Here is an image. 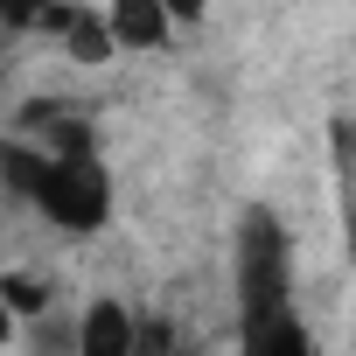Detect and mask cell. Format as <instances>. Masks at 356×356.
<instances>
[{
  "mask_svg": "<svg viewBox=\"0 0 356 356\" xmlns=\"http://www.w3.org/2000/svg\"><path fill=\"white\" fill-rule=\"evenodd\" d=\"M0 189L63 238H98L112 231V210H119L112 168L98 147H49L35 133H0Z\"/></svg>",
  "mask_w": 356,
  "mask_h": 356,
  "instance_id": "6da1fadb",
  "label": "cell"
},
{
  "mask_svg": "<svg viewBox=\"0 0 356 356\" xmlns=\"http://www.w3.org/2000/svg\"><path fill=\"white\" fill-rule=\"evenodd\" d=\"M286 293H293V238H286L280 210L252 203L238 217V300L259 321V314H280Z\"/></svg>",
  "mask_w": 356,
  "mask_h": 356,
  "instance_id": "7a4b0ae2",
  "label": "cell"
},
{
  "mask_svg": "<svg viewBox=\"0 0 356 356\" xmlns=\"http://www.w3.org/2000/svg\"><path fill=\"white\" fill-rule=\"evenodd\" d=\"M98 8H105V22H112L126 56H161L175 35H182V22L168 15V0H98Z\"/></svg>",
  "mask_w": 356,
  "mask_h": 356,
  "instance_id": "3957f363",
  "label": "cell"
},
{
  "mask_svg": "<svg viewBox=\"0 0 356 356\" xmlns=\"http://www.w3.org/2000/svg\"><path fill=\"white\" fill-rule=\"evenodd\" d=\"M56 49H63V63H77V70H105L112 56H126L119 35H112V22H105V8H91V0L70 8V22L56 29Z\"/></svg>",
  "mask_w": 356,
  "mask_h": 356,
  "instance_id": "277c9868",
  "label": "cell"
},
{
  "mask_svg": "<svg viewBox=\"0 0 356 356\" xmlns=\"http://www.w3.org/2000/svg\"><path fill=\"white\" fill-rule=\"evenodd\" d=\"M140 342V321L126 314V300H84L77 307V349L84 356H126Z\"/></svg>",
  "mask_w": 356,
  "mask_h": 356,
  "instance_id": "5b68a950",
  "label": "cell"
},
{
  "mask_svg": "<svg viewBox=\"0 0 356 356\" xmlns=\"http://www.w3.org/2000/svg\"><path fill=\"white\" fill-rule=\"evenodd\" d=\"M70 8H77V0H0V29H8L15 42L22 35H49L56 42V29L70 22Z\"/></svg>",
  "mask_w": 356,
  "mask_h": 356,
  "instance_id": "8992f818",
  "label": "cell"
},
{
  "mask_svg": "<svg viewBox=\"0 0 356 356\" xmlns=\"http://www.w3.org/2000/svg\"><path fill=\"white\" fill-rule=\"evenodd\" d=\"M0 293H8V307H15L22 321H42V314L56 307V280L35 273V266H8V273H0Z\"/></svg>",
  "mask_w": 356,
  "mask_h": 356,
  "instance_id": "52a82bcc",
  "label": "cell"
},
{
  "mask_svg": "<svg viewBox=\"0 0 356 356\" xmlns=\"http://www.w3.org/2000/svg\"><path fill=\"white\" fill-rule=\"evenodd\" d=\"M168 15H175V22H182V29H196V22L210 15V0H168Z\"/></svg>",
  "mask_w": 356,
  "mask_h": 356,
  "instance_id": "ba28073f",
  "label": "cell"
},
{
  "mask_svg": "<svg viewBox=\"0 0 356 356\" xmlns=\"http://www.w3.org/2000/svg\"><path fill=\"white\" fill-rule=\"evenodd\" d=\"M15 335H22V314H15V307H8V293H0V349H8V342H15Z\"/></svg>",
  "mask_w": 356,
  "mask_h": 356,
  "instance_id": "9c48e42d",
  "label": "cell"
}]
</instances>
